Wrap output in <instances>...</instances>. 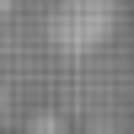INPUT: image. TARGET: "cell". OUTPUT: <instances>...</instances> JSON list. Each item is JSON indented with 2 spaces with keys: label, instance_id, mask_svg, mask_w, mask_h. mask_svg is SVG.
<instances>
[{
  "label": "cell",
  "instance_id": "obj_1",
  "mask_svg": "<svg viewBox=\"0 0 134 134\" xmlns=\"http://www.w3.org/2000/svg\"><path fill=\"white\" fill-rule=\"evenodd\" d=\"M118 27V0H59L48 16V38L59 54H91Z\"/></svg>",
  "mask_w": 134,
  "mask_h": 134
},
{
  "label": "cell",
  "instance_id": "obj_2",
  "mask_svg": "<svg viewBox=\"0 0 134 134\" xmlns=\"http://www.w3.org/2000/svg\"><path fill=\"white\" fill-rule=\"evenodd\" d=\"M5 5H16V0H0V11H5Z\"/></svg>",
  "mask_w": 134,
  "mask_h": 134
}]
</instances>
